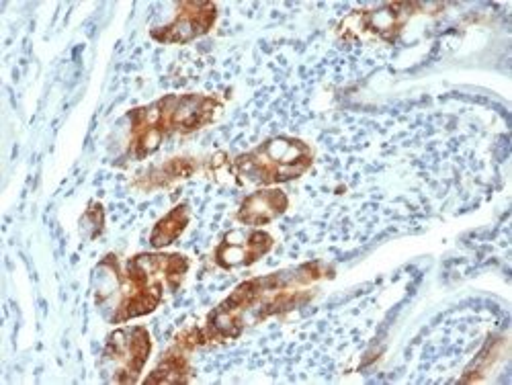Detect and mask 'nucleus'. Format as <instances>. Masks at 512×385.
Segmentation results:
<instances>
[{
  "label": "nucleus",
  "mask_w": 512,
  "mask_h": 385,
  "mask_svg": "<svg viewBox=\"0 0 512 385\" xmlns=\"http://www.w3.org/2000/svg\"><path fill=\"white\" fill-rule=\"evenodd\" d=\"M195 162L189 158H173L156 168H152L150 173L144 175V179L138 183L140 189L150 191V189H162L173 185L181 179H189L195 173Z\"/></svg>",
  "instance_id": "1a4fd4ad"
},
{
  "label": "nucleus",
  "mask_w": 512,
  "mask_h": 385,
  "mask_svg": "<svg viewBox=\"0 0 512 385\" xmlns=\"http://www.w3.org/2000/svg\"><path fill=\"white\" fill-rule=\"evenodd\" d=\"M312 162L314 152L306 142L281 136L240 154L232 168L238 183L269 187L302 177Z\"/></svg>",
  "instance_id": "7ed1b4c3"
},
{
  "label": "nucleus",
  "mask_w": 512,
  "mask_h": 385,
  "mask_svg": "<svg viewBox=\"0 0 512 385\" xmlns=\"http://www.w3.org/2000/svg\"><path fill=\"white\" fill-rule=\"evenodd\" d=\"M189 361L187 351L175 347L170 349L160 365L152 371V375L144 381L146 385H158V383H187L189 381Z\"/></svg>",
  "instance_id": "9d476101"
},
{
  "label": "nucleus",
  "mask_w": 512,
  "mask_h": 385,
  "mask_svg": "<svg viewBox=\"0 0 512 385\" xmlns=\"http://www.w3.org/2000/svg\"><path fill=\"white\" fill-rule=\"evenodd\" d=\"M273 248V236L263 230H234L216 248V265L222 269L250 267Z\"/></svg>",
  "instance_id": "423d86ee"
},
{
  "label": "nucleus",
  "mask_w": 512,
  "mask_h": 385,
  "mask_svg": "<svg viewBox=\"0 0 512 385\" xmlns=\"http://www.w3.org/2000/svg\"><path fill=\"white\" fill-rule=\"evenodd\" d=\"M189 271V259L183 254H138L127 263V293L113 316V324L154 312L164 295V283L177 291Z\"/></svg>",
  "instance_id": "f03ea898"
},
{
  "label": "nucleus",
  "mask_w": 512,
  "mask_h": 385,
  "mask_svg": "<svg viewBox=\"0 0 512 385\" xmlns=\"http://www.w3.org/2000/svg\"><path fill=\"white\" fill-rule=\"evenodd\" d=\"M418 5H408V3H398V5H388L379 11H367L363 15L351 17L353 21H359V31L367 35H375L379 39L394 41L406 21L414 15Z\"/></svg>",
  "instance_id": "0eeeda50"
},
{
  "label": "nucleus",
  "mask_w": 512,
  "mask_h": 385,
  "mask_svg": "<svg viewBox=\"0 0 512 385\" xmlns=\"http://www.w3.org/2000/svg\"><path fill=\"white\" fill-rule=\"evenodd\" d=\"M152 351V338L148 328L132 326L119 328L107 338V347L103 353L105 363H113L115 383H136L144 365L148 363Z\"/></svg>",
  "instance_id": "20e7f679"
},
{
  "label": "nucleus",
  "mask_w": 512,
  "mask_h": 385,
  "mask_svg": "<svg viewBox=\"0 0 512 385\" xmlns=\"http://www.w3.org/2000/svg\"><path fill=\"white\" fill-rule=\"evenodd\" d=\"M222 105L205 95H166L148 107L134 109L130 154L144 160L154 154L164 138L173 134H193L216 121Z\"/></svg>",
  "instance_id": "f257e3e1"
},
{
  "label": "nucleus",
  "mask_w": 512,
  "mask_h": 385,
  "mask_svg": "<svg viewBox=\"0 0 512 385\" xmlns=\"http://www.w3.org/2000/svg\"><path fill=\"white\" fill-rule=\"evenodd\" d=\"M287 205H289V199L279 189L256 191L242 201L236 213V220L246 226H267L279 216H283Z\"/></svg>",
  "instance_id": "6e6552de"
},
{
  "label": "nucleus",
  "mask_w": 512,
  "mask_h": 385,
  "mask_svg": "<svg viewBox=\"0 0 512 385\" xmlns=\"http://www.w3.org/2000/svg\"><path fill=\"white\" fill-rule=\"evenodd\" d=\"M187 224H189V207L185 203L177 205L154 226L150 234V244L154 248H164L168 244H173L185 232Z\"/></svg>",
  "instance_id": "9b49d317"
},
{
  "label": "nucleus",
  "mask_w": 512,
  "mask_h": 385,
  "mask_svg": "<svg viewBox=\"0 0 512 385\" xmlns=\"http://www.w3.org/2000/svg\"><path fill=\"white\" fill-rule=\"evenodd\" d=\"M179 13L173 23L152 31L160 44H189L205 35L218 19V9L213 3H179Z\"/></svg>",
  "instance_id": "39448f33"
}]
</instances>
